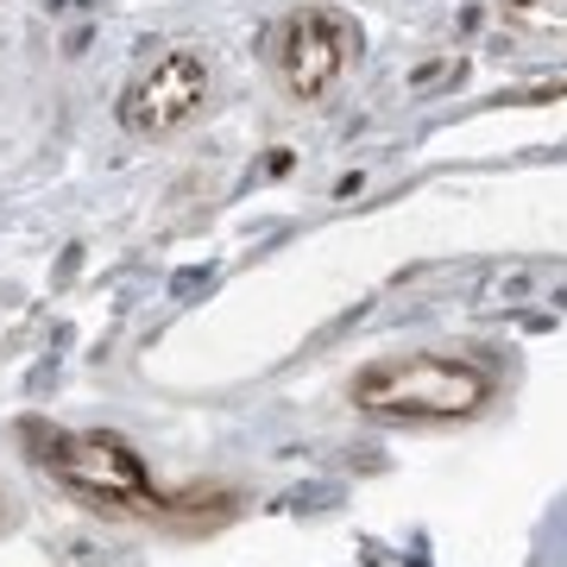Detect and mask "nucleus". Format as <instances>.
<instances>
[{"instance_id":"f257e3e1","label":"nucleus","mask_w":567,"mask_h":567,"mask_svg":"<svg viewBox=\"0 0 567 567\" xmlns=\"http://www.w3.org/2000/svg\"><path fill=\"white\" fill-rule=\"evenodd\" d=\"M25 442L44 480L95 517H164L171 511L133 442L114 429H25Z\"/></svg>"},{"instance_id":"f03ea898","label":"nucleus","mask_w":567,"mask_h":567,"mask_svg":"<svg viewBox=\"0 0 567 567\" xmlns=\"http://www.w3.org/2000/svg\"><path fill=\"white\" fill-rule=\"evenodd\" d=\"M492 379L473 360L454 353H410V360H379L353 379V410L385 416V423H454L486 410Z\"/></svg>"},{"instance_id":"7ed1b4c3","label":"nucleus","mask_w":567,"mask_h":567,"mask_svg":"<svg viewBox=\"0 0 567 567\" xmlns=\"http://www.w3.org/2000/svg\"><path fill=\"white\" fill-rule=\"evenodd\" d=\"M360 51V25L334 7H303L278 32V76L297 102H322L328 89L347 76V63Z\"/></svg>"},{"instance_id":"20e7f679","label":"nucleus","mask_w":567,"mask_h":567,"mask_svg":"<svg viewBox=\"0 0 567 567\" xmlns=\"http://www.w3.org/2000/svg\"><path fill=\"white\" fill-rule=\"evenodd\" d=\"M208 102V63L196 51H164L152 70H145L121 102L126 133L140 140H158V133H177L183 121H196Z\"/></svg>"},{"instance_id":"39448f33","label":"nucleus","mask_w":567,"mask_h":567,"mask_svg":"<svg viewBox=\"0 0 567 567\" xmlns=\"http://www.w3.org/2000/svg\"><path fill=\"white\" fill-rule=\"evenodd\" d=\"M505 20L529 32H567V0H505Z\"/></svg>"}]
</instances>
